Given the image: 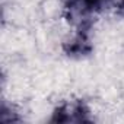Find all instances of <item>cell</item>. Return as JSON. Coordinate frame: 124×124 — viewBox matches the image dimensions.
Wrapping results in <instances>:
<instances>
[{
	"label": "cell",
	"instance_id": "cell-1",
	"mask_svg": "<svg viewBox=\"0 0 124 124\" xmlns=\"http://www.w3.org/2000/svg\"><path fill=\"white\" fill-rule=\"evenodd\" d=\"M115 9L118 10V13L124 15V0H118V2L115 3Z\"/></svg>",
	"mask_w": 124,
	"mask_h": 124
}]
</instances>
